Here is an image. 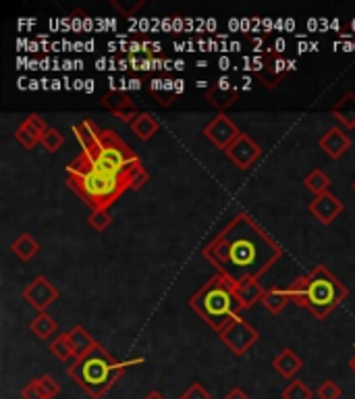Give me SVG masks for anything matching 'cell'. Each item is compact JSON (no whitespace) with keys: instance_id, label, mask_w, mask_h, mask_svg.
Returning a JSON list of instances; mask_svg holds the SVG:
<instances>
[{"instance_id":"obj_1","label":"cell","mask_w":355,"mask_h":399,"mask_svg":"<svg viewBox=\"0 0 355 399\" xmlns=\"http://www.w3.org/2000/svg\"><path fill=\"white\" fill-rule=\"evenodd\" d=\"M204 258L231 285L258 281L283 256L281 246L245 212L233 221L202 250Z\"/></svg>"},{"instance_id":"obj_2","label":"cell","mask_w":355,"mask_h":399,"mask_svg":"<svg viewBox=\"0 0 355 399\" xmlns=\"http://www.w3.org/2000/svg\"><path fill=\"white\" fill-rule=\"evenodd\" d=\"M65 173H67V186L92 208V212L108 211L129 189V177H115V175L100 173L83 158V154L75 156L65 166Z\"/></svg>"},{"instance_id":"obj_3","label":"cell","mask_w":355,"mask_h":399,"mask_svg":"<svg viewBox=\"0 0 355 399\" xmlns=\"http://www.w3.org/2000/svg\"><path fill=\"white\" fill-rule=\"evenodd\" d=\"M289 293H291L293 304L308 308L318 320H324L332 310L349 296L347 287L339 281L324 264H318L308 275L297 277L291 283Z\"/></svg>"},{"instance_id":"obj_4","label":"cell","mask_w":355,"mask_h":399,"mask_svg":"<svg viewBox=\"0 0 355 399\" xmlns=\"http://www.w3.org/2000/svg\"><path fill=\"white\" fill-rule=\"evenodd\" d=\"M135 364H143V358L117 362L110 353L98 343L88 355L73 360L71 366L67 368V373L90 398L102 399L106 395V391L123 376V373L129 366H135Z\"/></svg>"},{"instance_id":"obj_5","label":"cell","mask_w":355,"mask_h":399,"mask_svg":"<svg viewBox=\"0 0 355 399\" xmlns=\"http://www.w3.org/2000/svg\"><path fill=\"white\" fill-rule=\"evenodd\" d=\"M190 308L216 333L227 323H231L235 316H239V312L243 310L237 300L235 285H231L220 275L212 277L191 296Z\"/></svg>"},{"instance_id":"obj_6","label":"cell","mask_w":355,"mask_h":399,"mask_svg":"<svg viewBox=\"0 0 355 399\" xmlns=\"http://www.w3.org/2000/svg\"><path fill=\"white\" fill-rule=\"evenodd\" d=\"M81 154L96 171L115 175V177H131V173L142 165L140 156L120 140L113 129H104L102 140L94 150L81 152Z\"/></svg>"},{"instance_id":"obj_7","label":"cell","mask_w":355,"mask_h":399,"mask_svg":"<svg viewBox=\"0 0 355 399\" xmlns=\"http://www.w3.org/2000/svg\"><path fill=\"white\" fill-rule=\"evenodd\" d=\"M218 337H220V341L235 355H245L258 343L260 333L239 314L231 323H227L222 329L218 330Z\"/></svg>"},{"instance_id":"obj_8","label":"cell","mask_w":355,"mask_h":399,"mask_svg":"<svg viewBox=\"0 0 355 399\" xmlns=\"http://www.w3.org/2000/svg\"><path fill=\"white\" fill-rule=\"evenodd\" d=\"M21 296H24L25 302L31 305V308H36L38 312H46L48 305H52L58 300L61 291L48 281L46 277L40 275V277H36L34 281L25 285Z\"/></svg>"},{"instance_id":"obj_9","label":"cell","mask_w":355,"mask_h":399,"mask_svg":"<svg viewBox=\"0 0 355 399\" xmlns=\"http://www.w3.org/2000/svg\"><path fill=\"white\" fill-rule=\"evenodd\" d=\"M243 131L237 127L235 123L231 121V118L227 117V115H216V117L204 127V136H206V140L210 141L212 146H216L218 150H227L233 141L241 136Z\"/></svg>"},{"instance_id":"obj_10","label":"cell","mask_w":355,"mask_h":399,"mask_svg":"<svg viewBox=\"0 0 355 399\" xmlns=\"http://www.w3.org/2000/svg\"><path fill=\"white\" fill-rule=\"evenodd\" d=\"M225 154H227V158H229L237 168L245 171V168H249V166L260 158L262 148L256 141L252 140L247 133H241V136L225 150Z\"/></svg>"},{"instance_id":"obj_11","label":"cell","mask_w":355,"mask_h":399,"mask_svg":"<svg viewBox=\"0 0 355 399\" xmlns=\"http://www.w3.org/2000/svg\"><path fill=\"white\" fill-rule=\"evenodd\" d=\"M284 73H287L284 59L277 52H268L260 61V67H256V77L260 79L266 90H274L283 81Z\"/></svg>"},{"instance_id":"obj_12","label":"cell","mask_w":355,"mask_h":399,"mask_svg":"<svg viewBox=\"0 0 355 399\" xmlns=\"http://www.w3.org/2000/svg\"><path fill=\"white\" fill-rule=\"evenodd\" d=\"M343 208H345L343 202H341L332 191L316 196L308 206L309 214H312L316 221H320L322 225H331L332 221L343 212Z\"/></svg>"},{"instance_id":"obj_13","label":"cell","mask_w":355,"mask_h":399,"mask_svg":"<svg viewBox=\"0 0 355 399\" xmlns=\"http://www.w3.org/2000/svg\"><path fill=\"white\" fill-rule=\"evenodd\" d=\"M102 106L106 111H110L118 121L129 123V125H131L133 118L140 115L138 113V104L129 96L123 94V92H117V90H110V92H106V94L102 96Z\"/></svg>"},{"instance_id":"obj_14","label":"cell","mask_w":355,"mask_h":399,"mask_svg":"<svg viewBox=\"0 0 355 399\" xmlns=\"http://www.w3.org/2000/svg\"><path fill=\"white\" fill-rule=\"evenodd\" d=\"M206 100L212 104L216 111H227L239 100V88L233 81H229L227 77H222L220 81H216L206 90Z\"/></svg>"},{"instance_id":"obj_15","label":"cell","mask_w":355,"mask_h":399,"mask_svg":"<svg viewBox=\"0 0 355 399\" xmlns=\"http://www.w3.org/2000/svg\"><path fill=\"white\" fill-rule=\"evenodd\" d=\"M320 150H324V154L332 158V161H339L349 148H351V138L341 129V127H332L329 129L320 140H318Z\"/></svg>"},{"instance_id":"obj_16","label":"cell","mask_w":355,"mask_h":399,"mask_svg":"<svg viewBox=\"0 0 355 399\" xmlns=\"http://www.w3.org/2000/svg\"><path fill=\"white\" fill-rule=\"evenodd\" d=\"M73 133H75V138H77L79 146H81V152L94 150L96 146L100 143V140H102V131L98 129L94 121H88V118L75 123L73 125Z\"/></svg>"},{"instance_id":"obj_17","label":"cell","mask_w":355,"mask_h":399,"mask_svg":"<svg viewBox=\"0 0 355 399\" xmlns=\"http://www.w3.org/2000/svg\"><path fill=\"white\" fill-rule=\"evenodd\" d=\"M272 368L283 376V378H291L293 380V376L304 368V360L293 352V350L284 348L283 352L272 360Z\"/></svg>"},{"instance_id":"obj_18","label":"cell","mask_w":355,"mask_h":399,"mask_svg":"<svg viewBox=\"0 0 355 399\" xmlns=\"http://www.w3.org/2000/svg\"><path fill=\"white\" fill-rule=\"evenodd\" d=\"M332 117L339 118V123L345 129H355V92H347L332 106Z\"/></svg>"},{"instance_id":"obj_19","label":"cell","mask_w":355,"mask_h":399,"mask_svg":"<svg viewBox=\"0 0 355 399\" xmlns=\"http://www.w3.org/2000/svg\"><path fill=\"white\" fill-rule=\"evenodd\" d=\"M69 341H71L75 360L88 355V353L92 352L96 345H98V341H96L94 337H92L88 330L83 329V327H79V325H75V327L69 330Z\"/></svg>"},{"instance_id":"obj_20","label":"cell","mask_w":355,"mask_h":399,"mask_svg":"<svg viewBox=\"0 0 355 399\" xmlns=\"http://www.w3.org/2000/svg\"><path fill=\"white\" fill-rule=\"evenodd\" d=\"M131 131L135 133V138H140L142 141H148L150 138H154L160 131V123L158 118L150 113H140L138 117L131 121Z\"/></svg>"},{"instance_id":"obj_21","label":"cell","mask_w":355,"mask_h":399,"mask_svg":"<svg viewBox=\"0 0 355 399\" xmlns=\"http://www.w3.org/2000/svg\"><path fill=\"white\" fill-rule=\"evenodd\" d=\"M235 293L241 308L247 310V308H252L254 304L262 302L266 289H264L258 281H245L241 283V285H235Z\"/></svg>"},{"instance_id":"obj_22","label":"cell","mask_w":355,"mask_h":399,"mask_svg":"<svg viewBox=\"0 0 355 399\" xmlns=\"http://www.w3.org/2000/svg\"><path fill=\"white\" fill-rule=\"evenodd\" d=\"M291 302V293H289V289H283V287H268L266 289V293H264V298H262L260 304L270 312V314H281L287 304Z\"/></svg>"},{"instance_id":"obj_23","label":"cell","mask_w":355,"mask_h":399,"mask_svg":"<svg viewBox=\"0 0 355 399\" xmlns=\"http://www.w3.org/2000/svg\"><path fill=\"white\" fill-rule=\"evenodd\" d=\"M11 250H13V254L17 256L19 260H24V262H29V260H34L38 256V252H40V243L31 237L29 233H21L13 243H11Z\"/></svg>"},{"instance_id":"obj_24","label":"cell","mask_w":355,"mask_h":399,"mask_svg":"<svg viewBox=\"0 0 355 399\" xmlns=\"http://www.w3.org/2000/svg\"><path fill=\"white\" fill-rule=\"evenodd\" d=\"M29 330L34 335H38L40 339H50L56 330H58V325L56 320L48 314V312H40L31 323H29Z\"/></svg>"},{"instance_id":"obj_25","label":"cell","mask_w":355,"mask_h":399,"mask_svg":"<svg viewBox=\"0 0 355 399\" xmlns=\"http://www.w3.org/2000/svg\"><path fill=\"white\" fill-rule=\"evenodd\" d=\"M50 353L56 355L61 362H73L75 353H73L71 341H69V333H58L52 341H50Z\"/></svg>"},{"instance_id":"obj_26","label":"cell","mask_w":355,"mask_h":399,"mask_svg":"<svg viewBox=\"0 0 355 399\" xmlns=\"http://www.w3.org/2000/svg\"><path fill=\"white\" fill-rule=\"evenodd\" d=\"M306 188L314 193V196H320V193H326L331 188V177L322 171V168H314L308 177L304 179Z\"/></svg>"},{"instance_id":"obj_27","label":"cell","mask_w":355,"mask_h":399,"mask_svg":"<svg viewBox=\"0 0 355 399\" xmlns=\"http://www.w3.org/2000/svg\"><path fill=\"white\" fill-rule=\"evenodd\" d=\"M150 92H152V98L160 104V106H173V102H175V92H173V86H170V81H160V79H156V81H152V88H150Z\"/></svg>"},{"instance_id":"obj_28","label":"cell","mask_w":355,"mask_h":399,"mask_svg":"<svg viewBox=\"0 0 355 399\" xmlns=\"http://www.w3.org/2000/svg\"><path fill=\"white\" fill-rule=\"evenodd\" d=\"M314 393L306 383L302 380H291L281 393V399H312Z\"/></svg>"},{"instance_id":"obj_29","label":"cell","mask_w":355,"mask_h":399,"mask_svg":"<svg viewBox=\"0 0 355 399\" xmlns=\"http://www.w3.org/2000/svg\"><path fill=\"white\" fill-rule=\"evenodd\" d=\"M40 143L46 148L48 152H58L61 148H63V143H65V138H63V133L58 131V129H54V127H48V131L42 136V140Z\"/></svg>"},{"instance_id":"obj_30","label":"cell","mask_w":355,"mask_h":399,"mask_svg":"<svg viewBox=\"0 0 355 399\" xmlns=\"http://www.w3.org/2000/svg\"><path fill=\"white\" fill-rule=\"evenodd\" d=\"M88 223H90V227H92L94 231L102 233V231H106V229L113 225V216L108 214V211H96L90 214Z\"/></svg>"},{"instance_id":"obj_31","label":"cell","mask_w":355,"mask_h":399,"mask_svg":"<svg viewBox=\"0 0 355 399\" xmlns=\"http://www.w3.org/2000/svg\"><path fill=\"white\" fill-rule=\"evenodd\" d=\"M15 140L19 141L25 150H34V148L40 143V136H36L34 131H29L25 125H19V127L15 129Z\"/></svg>"},{"instance_id":"obj_32","label":"cell","mask_w":355,"mask_h":399,"mask_svg":"<svg viewBox=\"0 0 355 399\" xmlns=\"http://www.w3.org/2000/svg\"><path fill=\"white\" fill-rule=\"evenodd\" d=\"M316 395H318V399H341L343 391H341V387H339L334 380L329 378V380H324V383L318 387Z\"/></svg>"},{"instance_id":"obj_33","label":"cell","mask_w":355,"mask_h":399,"mask_svg":"<svg viewBox=\"0 0 355 399\" xmlns=\"http://www.w3.org/2000/svg\"><path fill=\"white\" fill-rule=\"evenodd\" d=\"M21 125H25V127H27L29 131H34L36 136H40V140H42V136L48 131V125L44 123V118L40 117V115H36V113L27 115Z\"/></svg>"},{"instance_id":"obj_34","label":"cell","mask_w":355,"mask_h":399,"mask_svg":"<svg viewBox=\"0 0 355 399\" xmlns=\"http://www.w3.org/2000/svg\"><path fill=\"white\" fill-rule=\"evenodd\" d=\"M40 387L44 391L46 399H54L58 393H61V385L56 383V378L50 375H42L40 376Z\"/></svg>"},{"instance_id":"obj_35","label":"cell","mask_w":355,"mask_h":399,"mask_svg":"<svg viewBox=\"0 0 355 399\" xmlns=\"http://www.w3.org/2000/svg\"><path fill=\"white\" fill-rule=\"evenodd\" d=\"M21 399H46L42 387H40V378H31L24 389H21Z\"/></svg>"},{"instance_id":"obj_36","label":"cell","mask_w":355,"mask_h":399,"mask_svg":"<svg viewBox=\"0 0 355 399\" xmlns=\"http://www.w3.org/2000/svg\"><path fill=\"white\" fill-rule=\"evenodd\" d=\"M113 4V9H117L118 13L123 15V17H133L140 9H142L143 4V0H135V2H129V4H125V2H118V0H113L110 2Z\"/></svg>"},{"instance_id":"obj_37","label":"cell","mask_w":355,"mask_h":399,"mask_svg":"<svg viewBox=\"0 0 355 399\" xmlns=\"http://www.w3.org/2000/svg\"><path fill=\"white\" fill-rule=\"evenodd\" d=\"M145 183H148V173H145L143 165H140L133 173H131V177H129V189L140 191Z\"/></svg>"},{"instance_id":"obj_38","label":"cell","mask_w":355,"mask_h":399,"mask_svg":"<svg viewBox=\"0 0 355 399\" xmlns=\"http://www.w3.org/2000/svg\"><path fill=\"white\" fill-rule=\"evenodd\" d=\"M183 399H212V395L208 393V389L200 383H193L190 385V389L183 393Z\"/></svg>"},{"instance_id":"obj_39","label":"cell","mask_w":355,"mask_h":399,"mask_svg":"<svg viewBox=\"0 0 355 399\" xmlns=\"http://www.w3.org/2000/svg\"><path fill=\"white\" fill-rule=\"evenodd\" d=\"M225 399H249V395H247L241 387H235V389H231V391L225 395Z\"/></svg>"},{"instance_id":"obj_40","label":"cell","mask_w":355,"mask_h":399,"mask_svg":"<svg viewBox=\"0 0 355 399\" xmlns=\"http://www.w3.org/2000/svg\"><path fill=\"white\" fill-rule=\"evenodd\" d=\"M143 399H165V395H163L160 391H150V393H148V395H145Z\"/></svg>"},{"instance_id":"obj_41","label":"cell","mask_w":355,"mask_h":399,"mask_svg":"<svg viewBox=\"0 0 355 399\" xmlns=\"http://www.w3.org/2000/svg\"><path fill=\"white\" fill-rule=\"evenodd\" d=\"M349 368H351V370H354V373H355V353H354V355H351V360H349Z\"/></svg>"},{"instance_id":"obj_42","label":"cell","mask_w":355,"mask_h":399,"mask_svg":"<svg viewBox=\"0 0 355 399\" xmlns=\"http://www.w3.org/2000/svg\"><path fill=\"white\" fill-rule=\"evenodd\" d=\"M354 189H355V183H354Z\"/></svg>"},{"instance_id":"obj_43","label":"cell","mask_w":355,"mask_h":399,"mask_svg":"<svg viewBox=\"0 0 355 399\" xmlns=\"http://www.w3.org/2000/svg\"><path fill=\"white\" fill-rule=\"evenodd\" d=\"M179 399H183V398H179Z\"/></svg>"}]
</instances>
